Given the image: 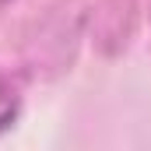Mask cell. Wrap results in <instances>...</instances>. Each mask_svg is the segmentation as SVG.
<instances>
[{
  "mask_svg": "<svg viewBox=\"0 0 151 151\" xmlns=\"http://www.w3.org/2000/svg\"><path fill=\"white\" fill-rule=\"evenodd\" d=\"M18 116H21V95L7 77H0V134L11 130L18 123Z\"/></svg>",
  "mask_w": 151,
  "mask_h": 151,
  "instance_id": "1",
  "label": "cell"
}]
</instances>
